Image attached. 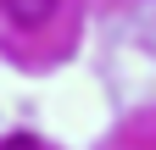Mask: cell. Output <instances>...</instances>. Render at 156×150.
<instances>
[{
    "label": "cell",
    "instance_id": "6da1fadb",
    "mask_svg": "<svg viewBox=\"0 0 156 150\" xmlns=\"http://www.w3.org/2000/svg\"><path fill=\"white\" fill-rule=\"evenodd\" d=\"M6 11H11L23 28H34V22H45V17L56 11V0H6Z\"/></svg>",
    "mask_w": 156,
    "mask_h": 150
},
{
    "label": "cell",
    "instance_id": "7a4b0ae2",
    "mask_svg": "<svg viewBox=\"0 0 156 150\" xmlns=\"http://www.w3.org/2000/svg\"><path fill=\"white\" fill-rule=\"evenodd\" d=\"M0 150H39L28 134H11V139H0Z\"/></svg>",
    "mask_w": 156,
    "mask_h": 150
}]
</instances>
